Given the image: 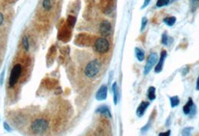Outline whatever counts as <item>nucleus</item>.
<instances>
[{"mask_svg":"<svg viewBox=\"0 0 199 136\" xmlns=\"http://www.w3.org/2000/svg\"><path fill=\"white\" fill-rule=\"evenodd\" d=\"M196 90L197 91H199V75L198 79H197V83H196Z\"/></svg>","mask_w":199,"mask_h":136,"instance_id":"obj_29","label":"nucleus"},{"mask_svg":"<svg viewBox=\"0 0 199 136\" xmlns=\"http://www.w3.org/2000/svg\"><path fill=\"white\" fill-rule=\"evenodd\" d=\"M150 2H151V0H144V3H143V6H142V9H144V8H145L146 7H147L148 5L150 4Z\"/></svg>","mask_w":199,"mask_h":136,"instance_id":"obj_28","label":"nucleus"},{"mask_svg":"<svg viewBox=\"0 0 199 136\" xmlns=\"http://www.w3.org/2000/svg\"><path fill=\"white\" fill-rule=\"evenodd\" d=\"M53 0H42L41 9L43 12L50 13L53 10Z\"/></svg>","mask_w":199,"mask_h":136,"instance_id":"obj_7","label":"nucleus"},{"mask_svg":"<svg viewBox=\"0 0 199 136\" xmlns=\"http://www.w3.org/2000/svg\"><path fill=\"white\" fill-rule=\"evenodd\" d=\"M112 91H113L114 95V104L116 105L118 104V87H117V82H115L112 85Z\"/></svg>","mask_w":199,"mask_h":136,"instance_id":"obj_15","label":"nucleus"},{"mask_svg":"<svg viewBox=\"0 0 199 136\" xmlns=\"http://www.w3.org/2000/svg\"><path fill=\"white\" fill-rule=\"evenodd\" d=\"M135 54L138 61H139V62H142L144 59V53L143 50H141L140 48H138V47L135 48Z\"/></svg>","mask_w":199,"mask_h":136,"instance_id":"obj_16","label":"nucleus"},{"mask_svg":"<svg viewBox=\"0 0 199 136\" xmlns=\"http://www.w3.org/2000/svg\"><path fill=\"white\" fill-rule=\"evenodd\" d=\"M94 47L96 52H98V53L104 54L106 53L109 50V43L106 38L100 37L95 40Z\"/></svg>","mask_w":199,"mask_h":136,"instance_id":"obj_4","label":"nucleus"},{"mask_svg":"<svg viewBox=\"0 0 199 136\" xmlns=\"http://www.w3.org/2000/svg\"><path fill=\"white\" fill-rule=\"evenodd\" d=\"M4 127H5V128H6L7 130L9 131L10 128H9V127H8V123H4Z\"/></svg>","mask_w":199,"mask_h":136,"instance_id":"obj_30","label":"nucleus"},{"mask_svg":"<svg viewBox=\"0 0 199 136\" xmlns=\"http://www.w3.org/2000/svg\"><path fill=\"white\" fill-rule=\"evenodd\" d=\"M170 0H157V2H156V6L158 8H161V7L167 6Z\"/></svg>","mask_w":199,"mask_h":136,"instance_id":"obj_21","label":"nucleus"},{"mask_svg":"<svg viewBox=\"0 0 199 136\" xmlns=\"http://www.w3.org/2000/svg\"><path fill=\"white\" fill-rule=\"evenodd\" d=\"M22 46H23V48L25 52H29V51L30 45L29 41V37L27 35H23V37H22Z\"/></svg>","mask_w":199,"mask_h":136,"instance_id":"obj_13","label":"nucleus"},{"mask_svg":"<svg viewBox=\"0 0 199 136\" xmlns=\"http://www.w3.org/2000/svg\"><path fill=\"white\" fill-rule=\"evenodd\" d=\"M49 128L48 120L44 118L35 119L30 126V130L35 135H42L45 133Z\"/></svg>","mask_w":199,"mask_h":136,"instance_id":"obj_2","label":"nucleus"},{"mask_svg":"<svg viewBox=\"0 0 199 136\" xmlns=\"http://www.w3.org/2000/svg\"><path fill=\"white\" fill-rule=\"evenodd\" d=\"M157 59H158V55L156 52H152L151 54H150L148 59H147V63H146L145 66H144V76H147V75L151 72V69H152L153 67L155 65L156 62H157Z\"/></svg>","mask_w":199,"mask_h":136,"instance_id":"obj_5","label":"nucleus"},{"mask_svg":"<svg viewBox=\"0 0 199 136\" xmlns=\"http://www.w3.org/2000/svg\"><path fill=\"white\" fill-rule=\"evenodd\" d=\"M194 130L193 127H186V128H184L182 131V135H184V136H186V135H191L192 132H193V130Z\"/></svg>","mask_w":199,"mask_h":136,"instance_id":"obj_20","label":"nucleus"},{"mask_svg":"<svg viewBox=\"0 0 199 136\" xmlns=\"http://www.w3.org/2000/svg\"><path fill=\"white\" fill-rule=\"evenodd\" d=\"M5 23V15L2 12L0 11V28H2L3 24Z\"/></svg>","mask_w":199,"mask_h":136,"instance_id":"obj_25","label":"nucleus"},{"mask_svg":"<svg viewBox=\"0 0 199 136\" xmlns=\"http://www.w3.org/2000/svg\"><path fill=\"white\" fill-rule=\"evenodd\" d=\"M163 22L166 23L168 26H173L176 23V17H168L163 20Z\"/></svg>","mask_w":199,"mask_h":136,"instance_id":"obj_17","label":"nucleus"},{"mask_svg":"<svg viewBox=\"0 0 199 136\" xmlns=\"http://www.w3.org/2000/svg\"><path fill=\"white\" fill-rule=\"evenodd\" d=\"M195 113H196V107H195V105H193V108H192L191 111H190L189 114V115L190 118H193V116H195Z\"/></svg>","mask_w":199,"mask_h":136,"instance_id":"obj_26","label":"nucleus"},{"mask_svg":"<svg viewBox=\"0 0 199 136\" xmlns=\"http://www.w3.org/2000/svg\"><path fill=\"white\" fill-rule=\"evenodd\" d=\"M166 56H167V52L166 50H163L162 52H161L160 58H159V62L157 63V65L155 67V73L156 74H159L161 71L163 70V63L165 62V59H166Z\"/></svg>","mask_w":199,"mask_h":136,"instance_id":"obj_9","label":"nucleus"},{"mask_svg":"<svg viewBox=\"0 0 199 136\" xmlns=\"http://www.w3.org/2000/svg\"><path fill=\"white\" fill-rule=\"evenodd\" d=\"M100 68H101V64L100 61L98 59H94V60L90 61L89 62L86 64L84 69V74L87 78L91 79V78L95 77L98 74H99Z\"/></svg>","mask_w":199,"mask_h":136,"instance_id":"obj_3","label":"nucleus"},{"mask_svg":"<svg viewBox=\"0 0 199 136\" xmlns=\"http://www.w3.org/2000/svg\"><path fill=\"white\" fill-rule=\"evenodd\" d=\"M99 31L100 35L106 37L111 34L112 32V25L108 20H103L100 24Z\"/></svg>","mask_w":199,"mask_h":136,"instance_id":"obj_6","label":"nucleus"},{"mask_svg":"<svg viewBox=\"0 0 199 136\" xmlns=\"http://www.w3.org/2000/svg\"><path fill=\"white\" fill-rule=\"evenodd\" d=\"M150 105V103L147 101H143L140 103V105H139V107L136 109V115L139 118H141L144 115V112H145L146 109L148 108Z\"/></svg>","mask_w":199,"mask_h":136,"instance_id":"obj_10","label":"nucleus"},{"mask_svg":"<svg viewBox=\"0 0 199 136\" xmlns=\"http://www.w3.org/2000/svg\"><path fill=\"white\" fill-rule=\"evenodd\" d=\"M170 103H171V108L178 106L180 104V99L178 96H174L170 97Z\"/></svg>","mask_w":199,"mask_h":136,"instance_id":"obj_18","label":"nucleus"},{"mask_svg":"<svg viewBox=\"0 0 199 136\" xmlns=\"http://www.w3.org/2000/svg\"><path fill=\"white\" fill-rule=\"evenodd\" d=\"M193 105H194L193 100L191 97H189V98L188 102H187V103H186V105L183 106V113H184L185 115H189L190 111H191L192 108H193Z\"/></svg>","mask_w":199,"mask_h":136,"instance_id":"obj_12","label":"nucleus"},{"mask_svg":"<svg viewBox=\"0 0 199 136\" xmlns=\"http://www.w3.org/2000/svg\"><path fill=\"white\" fill-rule=\"evenodd\" d=\"M107 92H108V88L106 85H102L98 90L96 93V99L99 101L105 100L107 97Z\"/></svg>","mask_w":199,"mask_h":136,"instance_id":"obj_8","label":"nucleus"},{"mask_svg":"<svg viewBox=\"0 0 199 136\" xmlns=\"http://www.w3.org/2000/svg\"><path fill=\"white\" fill-rule=\"evenodd\" d=\"M23 72H24V67L22 63L17 62L13 64L8 79V88L11 89L18 84L19 81L23 78Z\"/></svg>","mask_w":199,"mask_h":136,"instance_id":"obj_1","label":"nucleus"},{"mask_svg":"<svg viewBox=\"0 0 199 136\" xmlns=\"http://www.w3.org/2000/svg\"><path fill=\"white\" fill-rule=\"evenodd\" d=\"M147 23V19L146 17H143L142 20V25H141V32H143L145 29V27Z\"/></svg>","mask_w":199,"mask_h":136,"instance_id":"obj_23","label":"nucleus"},{"mask_svg":"<svg viewBox=\"0 0 199 136\" xmlns=\"http://www.w3.org/2000/svg\"><path fill=\"white\" fill-rule=\"evenodd\" d=\"M150 127H151V122L148 121V123L141 129V132H142V133H145V132H147V130H149Z\"/></svg>","mask_w":199,"mask_h":136,"instance_id":"obj_24","label":"nucleus"},{"mask_svg":"<svg viewBox=\"0 0 199 136\" xmlns=\"http://www.w3.org/2000/svg\"><path fill=\"white\" fill-rule=\"evenodd\" d=\"M96 111L98 112V113L101 114V115H105V116L109 117V118H112V115L111 113H110L109 109L108 107L105 105H101V106H100L99 108L97 109Z\"/></svg>","mask_w":199,"mask_h":136,"instance_id":"obj_11","label":"nucleus"},{"mask_svg":"<svg viewBox=\"0 0 199 136\" xmlns=\"http://www.w3.org/2000/svg\"><path fill=\"white\" fill-rule=\"evenodd\" d=\"M170 135H171V130H168L164 132H160L159 134V136H169Z\"/></svg>","mask_w":199,"mask_h":136,"instance_id":"obj_27","label":"nucleus"},{"mask_svg":"<svg viewBox=\"0 0 199 136\" xmlns=\"http://www.w3.org/2000/svg\"><path fill=\"white\" fill-rule=\"evenodd\" d=\"M189 4L192 12H195L199 6V0H189Z\"/></svg>","mask_w":199,"mask_h":136,"instance_id":"obj_19","label":"nucleus"},{"mask_svg":"<svg viewBox=\"0 0 199 136\" xmlns=\"http://www.w3.org/2000/svg\"><path fill=\"white\" fill-rule=\"evenodd\" d=\"M147 98L153 101L156 99V88L154 86L150 87L148 91H147Z\"/></svg>","mask_w":199,"mask_h":136,"instance_id":"obj_14","label":"nucleus"},{"mask_svg":"<svg viewBox=\"0 0 199 136\" xmlns=\"http://www.w3.org/2000/svg\"><path fill=\"white\" fill-rule=\"evenodd\" d=\"M1 47H1V46H0V58H1V52H1Z\"/></svg>","mask_w":199,"mask_h":136,"instance_id":"obj_31","label":"nucleus"},{"mask_svg":"<svg viewBox=\"0 0 199 136\" xmlns=\"http://www.w3.org/2000/svg\"><path fill=\"white\" fill-rule=\"evenodd\" d=\"M162 43L165 46H167L168 44V37L167 34H166V32H165V33L163 34Z\"/></svg>","mask_w":199,"mask_h":136,"instance_id":"obj_22","label":"nucleus"}]
</instances>
